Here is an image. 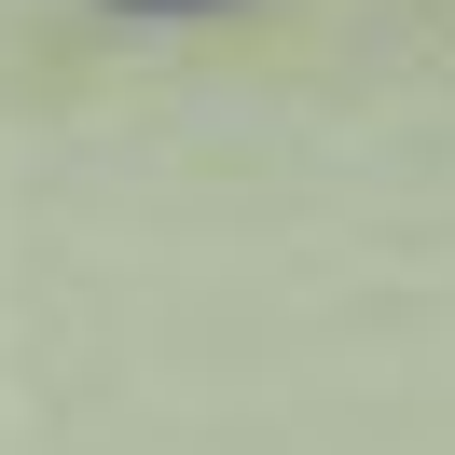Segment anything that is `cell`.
Listing matches in <instances>:
<instances>
[{
  "label": "cell",
  "instance_id": "obj_1",
  "mask_svg": "<svg viewBox=\"0 0 455 455\" xmlns=\"http://www.w3.org/2000/svg\"><path fill=\"white\" fill-rule=\"evenodd\" d=\"M111 14H207V0H111Z\"/></svg>",
  "mask_w": 455,
  "mask_h": 455
}]
</instances>
